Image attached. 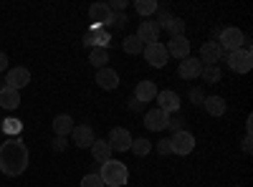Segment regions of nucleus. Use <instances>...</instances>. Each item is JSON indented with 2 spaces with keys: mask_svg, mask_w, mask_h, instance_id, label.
I'll return each mask as SVG.
<instances>
[{
  "mask_svg": "<svg viewBox=\"0 0 253 187\" xmlns=\"http://www.w3.org/2000/svg\"><path fill=\"white\" fill-rule=\"evenodd\" d=\"M107 5H109L112 13H122L126 8V0H112V3H107Z\"/></svg>",
  "mask_w": 253,
  "mask_h": 187,
  "instance_id": "34",
  "label": "nucleus"
},
{
  "mask_svg": "<svg viewBox=\"0 0 253 187\" xmlns=\"http://www.w3.org/2000/svg\"><path fill=\"white\" fill-rule=\"evenodd\" d=\"M126 20H129V18H126L124 13H112L107 28H124V26H126Z\"/></svg>",
  "mask_w": 253,
  "mask_h": 187,
  "instance_id": "30",
  "label": "nucleus"
},
{
  "mask_svg": "<svg viewBox=\"0 0 253 187\" xmlns=\"http://www.w3.org/2000/svg\"><path fill=\"white\" fill-rule=\"evenodd\" d=\"M18 104H20V91H15L10 86L0 89V107L10 112V109H18Z\"/></svg>",
  "mask_w": 253,
  "mask_h": 187,
  "instance_id": "19",
  "label": "nucleus"
},
{
  "mask_svg": "<svg viewBox=\"0 0 253 187\" xmlns=\"http://www.w3.org/2000/svg\"><path fill=\"white\" fill-rule=\"evenodd\" d=\"M157 152H160V154H172L170 139H160V144H157Z\"/></svg>",
  "mask_w": 253,
  "mask_h": 187,
  "instance_id": "33",
  "label": "nucleus"
},
{
  "mask_svg": "<svg viewBox=\"0 0 253 187\" xmlns=\"http://www.w3.org/2000/svg\"><path fill=\"white\" fill-rule=\"evenodd\" d=\"M134 99L137 101H142V104H147V101H155L157 99V84L155 81H139L137 84V89H134Z\"/></svg>",
  "mask_w": 253,
  "mask_h": 187,
  "instance_id": "16",
  "label": "nucleus"
},
{
  "mask_svg": "<svg viewBox=\"0 0 253 187\" xmlns=\"http://www.w3.org/2000/svg\"><path fill=\"white\" fill-rule=\"evenodd\" d=\"M167 48V56H175V58H187L190 56V40L185 38V36H177V38H172L170 43L165 46Z\"/></svg>",
  "mask_w": 253,
  "mask_h": 187,
  "instance_id": "17",
  "label": "nucleus"
},
{
  "mask_svg": "<svg viewBox=\"0 0 253 187\" xmlns=\"http://www.w3.org/2000/svg\"><path fill=\"white\" fill-rule=\"evenodd\" d=\"M157 0H134V10L139 13V15H152V13H157Z\"/></svg>",
  "mask_w": 253,
  "mask_h": 187,
  "instance_id": "26",
  "label": "nucleus"
},
{
  "mask_svg": "<svg viewBox=\"0 0 253 187\" xmlns=\"http://www.w3.org/2000/svg\"><path fill=\"white\" fill-rule=\"evenodd\" d=\"M28 167V147L23 144V139H8L0 144V172L8 177H18L23 175Z\"/></svg>",
  "mask_w": 253,
  "mask_h": 187,
  "instance_id": "1",
  "label": "nucleus"
},
{
  "mask_svg": "<svg viewBox=\"0 0 253 187\" xmlns=\"http://www.w3.org/2000/svg\"><path fill=\"white\" fill-rule=\"evenodd\" d=\"M220 48L223 51H238V48H243V43H246V36H243V31H238V28H223L220 31Z\"/></svg>",
  "mask_w": 253,
  "mask_h": 187,
  "instance_id": "4",
  "label": "nucleus"
},
{
  "mask_svg": "<svg viewBox=\"0 0 253 187\" xmlns=\"http://www.w3.org/2000/svg\"><path fill=\"white\" fill-rule=\"evenodd\" d=\"M200 71H203V64H200L198 58H193V56L182 58V64H180V69H177L180 78H185V81H193V78H198V76H200Z\"/></svg>",
  "mask_w": 253,
  "mask_h": 187,
  "instance_id": "15",
  "label": "nucleus"
},
{
  "mask_svg": "<svg viewBox=\"0 0 253 187\" xmlns=\"http://www.w3.org/2000/svg\"><path fill=\"white\" fill-rule=\"evenodd\" d=\"M71 139H74V144L79 150H91V144L96 142L94 129L89 127V124H79V127H74L71 129Z\"/></svg>",
  "mask_w": 253,
  "mask_h": 187,
  "instance_id": "8",
  "label": "nucleus"
},
{
  "mask_svg": "<svg viewBox=\"0 0 253 187\" xmlns=\"http://www.w3.org/2000/svg\"><path fill=\"white\" fill-rule=\"evenodd\" d=\"M180 127H182V119H180V114H177V116H172L170 121H167V129H170L172 134H177V132H182Z\"/></svg>",
  "mask_w": 253,
  "mask_h": 187,
  "instance_id": "32",
  "label": "nucleus"
},
{
  "mask_svg": "<svg viewBox=\"0 0 253 187\" xmlns=\"http://www.w3.org/2000/svg\"><path fill=\"white\" fill-rule=\"evenodd\" d=\"M172 18H175V15H170V13H167V10H162V8H157V20H155V23H157V28L162 31V28H170Z\"/></svg>",
  "mask_w": 253,
  "mask_h": 187,
  "instance_id": "28",
  "label": "nucleus"
},
{
  "mask_svg": "<svg viewBox=\"0 0 253 187\" xmlns=\"http://www.w3.org/2000/svg\"><path fill=\"white\" fill-rule=\"evenodd\" d=\"M71 129H74V119H71L69 114H58V116L53 119V132H56L58 137L71 134Z\"/></svg>",
  "mask_w": 253,
  "mask_h": 187,
  "instance_id": "22",
  "label": "nucleus"
},
{
  "mask_svg": "<svg viewBox=\"0 0 253 187\" xmlns=\"http://www.w3.org/2000/svg\"><path fill=\"white\" fill-rule=\"evenodd\" d=\"M172 33V38H177V36H185V20L182 18H172V23H170V28H167Z\"/></svg>",
  "mask_w": 253,
  "mask_h": 187,
  "instance_id": "31",
  "label": "nucleus"
},
{
  "mask_svg": "<svg viewBox=\"0 0 253 187\" xmlns=\"http://www.w3.org/2000/svg\"><path fill=\"white\" fill-rule=\"evenodd\" d=\"M0 71H8V56L0 51Z\"/></svg>",
  "mask_w": 253,
  "mask_h": 187,
  "instance_id": "36",
  "label": "nucleus"
},
{
  "mask_svg": "<svg viewBox=\"0 0 253 187\" xmlns=\"http://www.w3.org/2000/svg\"><path fill=\"white\" fill-rule=\"evenodd\" d=\"M142 107H144V104H142V101H137V99H132V101H129V109H134V112H139Z\"/></svg>",
  "mask_w": 253,
  "mask_h": 187,
  "instance_id": "37",
  "label": "nucleus"
},
{
  "mask_svg": "<svg viewBox=\"0 0 253 187\" xmlns=\"http://www.w3.org/2000/svg\"><path fill=\"white\" fill-rule=\"evenodd\" d=\"M81 187H104V182H101L99 172H89V175H84Z\"/></svg>",
  "mask_w": 253,
  "mask_h": 187,
  "instance_id": "29",
  "label": "nucleus"
},
{
  "mask_svg": "<svg viewBox=\"0 0 253 187\" xmlns=\"http://www.w3.org/2000/svg\"><path fill=\"white\" fill-rule=\"evenodd\" d=\"M167 121H170V114H165L162 109H150L144 114V127L150 132H162L167 129Z\"/></svg>",
  "mask_w": 253,
  "mask_h": 187,
  "instance_id": "13",
  "label": "nucleus"
},
{
  "mask_svg": "<svg viewBox=\"0 0 253 187\" xmlns=\"http://www.w3.org/2000/svg\"><path fill=\"white\" fill-rule=\"evenodd\" d=\"M122 48H124V53H129V56H137V53H142L144 51V43L137 38V36H126L124 40H122Z\"/></svg>",
  "mask_w": 253,
  "mask_h": 187,
  "instance_id": "24",
  "label": "nucleus"
},
{
  "mask_svg": "<svg viewBox=\"0 0 253 187\" xmlns=\"http://www.w3.org/2000/svg\"><path fill=\"white\" fill-rule=\"evenodd\" d=\"M190 99H193L195 104H203V101H205V94H203L200 89H193V91H190Z\"/></svg>",
  "mask_w": 253,
  "mask_h": 187,
  "instance_id": "35",
  "label": "nucleus"
},
{
  "mask_svg": "<svg viewBox=\"0 0 253 187\" xmlns=\"http://www.w3.org/2000/svg\"><path fill=\"white\" fill-rule=\"evenodd\" d=\"M225 61H228V69L233 71V74H248L253 69V53H251V48L230 51L225 56Z\"/></svg>",
  "mask_w": 253,
  "mask_h": 187,
  "instance_id": "3",
  "label": "nucleus"
},
{
  "mask_svg": "<svg viewBox=\"0 0 253 187\" xmlns=\"http://www.w3.org/2000/svg\"><path fill=\"white\" fill-rule=\"evenodd\" d=\"M223 48L218 40H208V43L200 46V64L203 66H218V61L223 58Z\"/></svg>",
  "mask_w": 253,
  "mask_h": 187,
  "instance_id": "6",
  "label": "nucleus"
},
{
  "mask_svg": "<svg viewBox=\"0 0 253 187\" xmlns=\"http://www.w3.org/2000/svg\"><path fill=\"white\" fill-rule=\"evenodd\" d=\"M157 109H162L165 114H170V112H180V96L177 91H170V89H165V91H157Z\"/></svg>",
  "mask_w": 253,
  "mask_h": 187,
  "instance_id": "12",
  "label": "nucleus"
},
{
  "mask_svg": "<svg viewBox=\"0 0 253 187\" xmlns=\"http://www.w3.org/2000/svg\"><path fill=\"white\" fill-rule=\"evenodd\" d=\"M89 15H91V20H96L99 26H107L109 18H112V10H109L107 3H94V5L89 8Z\"/></svg>",
  "mask_w": 253,
  "mask_h": 187,
  "instance_id": "21",
  "label": "nucleus"
},
{
  "mask_svg": "<svg viewBox=\"0 0 253 187\" xmlns=\"http://www.w3.org/2000/svg\"><path fill=\"white\" fill-rule=\"evenodd\" d=\"M107 61H109V51H107V48H99V46L91 48V53H89V64H91V66L107 69Z\"/></svg>",
  "mask_w": 253,
  "mask_h": 187,
  "instance_id": "23",
  "label": "nucleus"
},
{
  "mask_svg": "<svg viewBox=\"0 0 253 187\" xmlns=\"http://www.w3.org/2000/svg\"><path fill=\"white\" fill-rule=\"evenodd\" d=\"M144 58H147V64L150 66H155V69H162L165 64H167V48L162 46V43H152V46H144Z\"/></svg>",
  "mask_w": 253,
  "mask_h": 187,
  "instance_id": "10",
  "label": "nucleus"
},
{
  "mask_svg": "<svg viewBox=\"0 0 253 187\" xmlns=\"http://www.w3.org/2000/svg\"><path fill=\"white\" fill-rule=\"evenodd\" d=\"M28 84H31V71H28V69L15 66V69H8V71H5V86L20 91V89L28 86Z\"/></svg>",
  "mask_w": 253,
  "mask_h": 187,
  "instance_id": "7",
  "label": "nucleus"
},
{
  "mask_svg": "<svg viewBox=\"0 0 253 187\" xmlns=\"http://www.w3.org/2000/svg\"><path fill=\"white\" fill-rule=\"evenodd\" d=\"M137 157H147L152 152V142L150 139H144V137H139V139H132V147H129Z\"/></svg>",
  "mask_w": 253,
  "mask_h": 187,
  "instance_id": "25",
  "label": "nucleus"
},
{
  "mask_svg": "<svg viewBox=\"0 0 253 187\" xmlns=\"http://www.w3.org/2000/svg\"><path fill=\"white\" fill-rule=\"evenodd\" d=\"M160 28H157V23L155 20H142L139 23V28H137V38L142 40L144 46H152V43H160Z\"/></svg>",
  "mask_w": 253,
  "mask_h": 187,
  "instance_id": "9",
  "label": "nucleus"
},
{
  "mask_svg": "<svg viewBox=\"0 0 253 187\" xmlns=\"http://www.w3.org/2000/svg\"><path fill=\"white\" fill-rule=\"evenodd\" d=\"M200 76H203V81H205V84H218L223 74H220V69H218V66H203Z\"/></svg>",
  "mask_w": 253,
  "mask_h": 187,
  "instance_id": "27",
  "label": "nucleus"
},
{
  "mask_svg": "<svg viewBox=\"0 0 253 187\" xmlns=\"http://www.w3.org/2000/svg\"><path fill=\"white\" fill-rule=\"evenodd\" d=\"M203 107L210 116H223L225 114V99L223 96H205Z\"/></svg>",
  "mask_w": 253,
  "mask_h": 187,
  "instance_id": "20",
  "label": "nucleus"
},
{
  "mask_svg": "<svg viewBox=\"0 0 253 187\" xmlns=\"http://www.w3.org/2000/svg\"><path fill=\"white\" fill-rule=\"evenodd\" d=\"M170 147H172V154H180V157H185V154H190L195 150V137L190 134V132H177V134H172V139H170Z\"/></svg>",
  "mask_w": 253,
  "mask_h": 187,
  "instance_id": "5",
  "label": "nucleus"
},
{
  "mask_svg": "<svg viewBox=\"0 0 253 187\" xmlns=\"http://www.w3.org/2000/svg\"><path fill=\"white\" fill-rule=\"evenodd\" d=\"M99 177H101L104 187H124V182L129 180V170H126V164H124V162L109 159V162H104V164H101Z\"/></svg>",
  "mask_w": 253,
  "mask_h": 187,
  "instance_id": "2",
  "label": "nucleus"
},
{
  "mask_svg": "<svg viewBox=\"0 0 253 187\" xmlns=\"http://www.w3.org/2000/svg\"><path fill=\"white\" fill-rule=\"evenodd\" d=\"M91 157H94V162H109L112 159V147H109V142L107 139H96L94 144H91Z\"/></svg>",
  "mask_w": 253,
  "mask_h": 187,
  "instance_id": "18",
  "label": "nucleus"
},
{
  "mask_svg": "<svg viewBox=\"0 0 253 187\" xmlns=\"http://www.w3.org/2000/svg\"><path fill=\"white\" fill-rule=\"evenodd\" d=\"M107 142H109V147H112V152L117 150V152H126L132 147V134L126 132V129H112L109 132V137H107Z\"/></svg>",
  "mask_w": 253,
  "mask_h": 187,
  "instance_id": "11",
  "label": "nucleus"
},
{
  "mask_svg": "<svg viewBox=\"0 0 253 187\" xmlns=\"http://www.w3.org/2000/svg\"><path fill=\"white\" fill-rule=\"evenodd\" d=\"M96 86L99 89H104V91H112V89H117L119 86V74L114 71V69H99L96 71Z\"/></svg>",
  "mask_w": 253,
  "mask_h": 187,
  "instance_id": "14",
  "label": "nucleus"
}]
</instances>
